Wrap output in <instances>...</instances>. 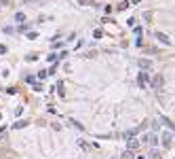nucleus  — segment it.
Returning <instances> with one entry per match:
<instances>
[{"instance_id": "1", "label": "nucleus", "mask_w": 175, "mask_h": 159, "mask_svg": "<svg viewBox=\"0 0 175 159\" xmlns=\"http://www.w3.org/2000/svg\"><path fill=\"white\" fill-rule=\"evenodd\" d=\"M148 83H150V76H148V72H139L137 74V85H148Z\"/></svg>"}, {"instance_id": "2", "label": "nucleus", "mask_w": 175, "mask_h": 159, "mask_svg": "<svg viewBox=\"0 0 175 159\" xmlns=\"http://www.w3.org/2000/svg\"><path fill=\"white\" fill-rule=\"evenodd\" d=\"M154 38H156V40H160L162 45H171V38L167 36V34H162V32H156V34H154Z\"/></svg>"}, {"instance_id": "3", "label": "nucleus", "mask_w": 175, "mask_h": 159, "mask_svg": "<svg viewBox=\"0 0 175 159\" xmlns=\"http://www.w3.org/2000/svg\"><path fill=\"white\" fill-rule=\"evenodd\" d=\"M150 85H152V87H156V89H158V87L162 85V76H160V74H156V76L152 78V81H150Z\"/></svg>"}, {"instance_id": "4", "label": "nucleus", "mask_w": 175, "mask_h": 159, "mask_svg": "<svg viewBox=\"0 0 175 159\" xmlns=\"http://www.w3.org/2000/svg\"><path fill=\"white\" fill-rule=\"evenodd\" d=\"M137 148H139V142H137V140H129V146H127V151H131V153H135V151H137Z\"/></svg>"}, {"instance_id": "5", "label": "nucleus", "mask_w": 175, "mask_h": 159, "mask_svg": "<svg viewBox=\"0 0 175 159\" xmlns=\"http://www.w3.org/2000/svg\"><path fill=\"white\" fill-rule=\"evenodd\" d=\"M146 142H150L152 146L158 144V138H156V134H150V136H146Z\"/></svg>"}, {"instance_id": "6", "label": "nucleus", "mask_w": 175, "mask_h": 159, "mask_svg": "<svg viewBox=\"0 0 175 159\" xmlns=\"http://www.w3.org/2000/svg\"><path fill=\"white\" fill-rule=\"evenodd\" d=\"M171 142H173V140H171V134H162V144L167 146V148H171Z\"/></svg>"}, {"instance_id": "7", "label": "nucleus", "mask_w": 175, "mask_h": 159, "mask_svg": "<svg viewBox=\"0 0 175 159\" xmlns=\"http://www.w3.org/2000/svg\"><path fill=\"white\" fill-rule=\"evenodd\" d=\"M57 91H59L61 98H63V95H66V85H63V83H57Z\"/></svg>"}, {"instance_id": "8", "label": "nucleus", "mask_w": 175, "mask_h": 159, "mask_svg": "<svg viewBox=\"0 0 175 159\" xmlns=\"http://www.w3.org/2000/svg\"><path fill=\"white\" fill-rule=\"evenodd\" d=\"M120 159H135V155L131 153V151H125V153L120 155Z\"/></svg>"}, {"instance_id": "9", "label": "nucleus", "mask_w": 175, "mask_h": 159, "mask_svg": "<svg viewBox=\"0 0 175 159\" xmlns=\"http://www.w3.org/2000/svg\"><path fill=\"white\" fill-rule=\"evenodd\" d=\"M148 159H160V153H158V151H154V148H152V153L148 155Z\"/></svg>"}, {"instance_id": "10", "label": "nucleus", "mask_w": 175, "mask_h": 159, "mask_svg": "<svg viewBox=\"0 0 175 159\" xmlns=\"http://www.w3.org/2000/svg\"><path fill=\"white\" fill-rule=\"evenodd\" d=\"M139 66H142L144 70H146V68H150V59H139Z\"/></svg>"}, {"instance_id": "11", "label": "nucleus", "mask_w": 175, "mask_h": 159, "mask_svg": "<svg viewBox=\"0 0 175 159\" xmlns=\"http://www.w3.org/2000/svg\"><path fill=\"white\" fill-rule=\"evenodd\" d=\"M68 123H70V125H74L76 129H82V125H80L78 121H74V119H68Z\"/></svg>"}, {"instance_id": "12", "label": "nucleus", "mask_w": 175, "mask_h": 159, "mask_svg": "<svg viewBox=\"0 0 175 159\" xmlns=\"http://www.w3.org/2000/svg\"><path fill=\"white\" fill-rule=\"evenodd\" d=\"M162 123H165V125H169V127H171V129L175 131V123H173L171 119H162Z\"/></svg>"}, {"instance_id": "13", "label": "nucleus", "mask_w": 175, "mask_h": 159, "mask_svg": "<svg viewBox=\"0 0 175 159\" xmlns=\"http://www.w3.org/2000/svg\"><path fill=\"white\" fill-rule=\"evenodd\" d=\"M19 127H25V121H17L13 125V129H19Z\"/></svg>"}, {"instance_id": "14", "label": "nucleus", "mask_w": 175, "mask_h": 159, "mask_svg": "<svg viewBox=\"0 0 175 159\" xmlns=\"http://www.w3.org/2000/svg\"><path fill=\"white\" fill-rule=\"evenodd\" d=\"M78 144H80V148H82V151H89V148H91V146L86 144V142H82V140H80V142H78Z\"/></svg>"}, {"instance_id": "15", "label": "nucleus", "mask_w": 175, "mask_h": 159, "mask_svg": "<svg viewBox=\"0 0 175 159\" xmlns=\"http://www.w3.org/2000/svg\"><path fill=\"white\" fill-rule=\"evenodd\" d=\"M93 36H95V38H101V36H103V32H101V30H95V32H93Z\"/></svg>"}, {"instance_id": "16", "label": "nucleus", "mask_w": 175, "mask_h": 159, "mask_svg": "<svg viewBox=\"0 0 175 159\" xmlns=\"http://www.w3.org/2000/svg\"><path fill=\"white\" fill-rule=\"evenodd\" d=\"M47 74H49L47 70H40V72H38V78H47Z\"/></svg>"}, {"instance_id": "17", "label": "nucleus", "mask_w": 175, "mask_h": 159, "mask_svg": "<svg viewBox=\"0 0 175 159\" xmlns=\"http://www.w3.org/2000/svg\"><path fill=\"white\" fill-rule=\"evenodd\" d=\"M158 125H160V121H152V129H154V131L158 129Z\"/></svg>"}, {"instance_id": "18", "label": "nucleus", "mask_w": 175, "mask_h": 159, "mask_svg": "<svg viewBox=\"0 0 175 159\" xmlns=\"http://www.w3.org/2000/svg\"><path fill=\"white\" fill-rule=\"evenodd\" d=\"M129 6V2H120V6H118V11H125V8Z\"/></svg>"}, {"instance_id": "19", "label": "nucleus", "mask_w": 175, "mask_h": 159, "mask_svg": "<svg viewBox=\"0 0 175 159\" xmlns=\"http://www.w3.org/2000/svg\"><path fill=\"white\" fill-rule=\"evenodd\" d=\"M38 0H23V4H36Z\"/></svg>"}, {"instance_id": "20", "label": "nucleus", "mask_w": 175, "mask_h": 159, "mask_svg": "<svg viewBox=\"0 0 175 159\" xmlns=\"http://www.w3.org/2000/svg\"><path fill=\"white\" fill-rule=\"evenodd\" d=\"M0 53H6V47L4 45H0Z\"/></svg>"}, {"instance_id": "21", "label": "nucleus", "mask_w": 175, "mask_h": 159, "mask_svg": "<svg viewBox=\"0 0 175 159\" xmlns=\"http://www.w3.org/2000/svg\"><path fill=\"white\" fill-rule=\"evenodd\" d=\"M137 159H146V157H142V155H139V157H137Z\"/></svg>"}, {"instance_id": "22", "label": "nucleus", "mask_w": 175, "mask_h": 159, "mask_svg": "<svg viewBox=\"0 0 175 159\" xmlns=\"http://www.w3.org/2000/svg\"><path fill=\"white\" fill-rule=\"evenodd\" d=\"M0 119H2V117H0Z\"/></svg>"}]
</instances>
